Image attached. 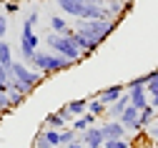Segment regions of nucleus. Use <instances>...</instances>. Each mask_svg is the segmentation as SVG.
Here are the masks:
<instances>
[{
    "mask_svg": "<svg viewBox=\"0 0 158 148\" xmlns=\"http://www.w3.org/2000/svg\"><path fill=\"white\" fill-rule=\"evenodd\" d=\"M118 23L121 20H108V18H95V20H85V18H73V28L75 30H81V33H85L90 40H95L98 45L103 43V40L118 28Z\"/></svg>",
    "mask_w": 158,
    "mask_h": 148,
    "instance_id": "1",
    "label": "nucleus"
},
{
    "mask_svg": "<svg viewBox=\"0 0 158 148\" xmlns=\"http://www.w3.org/2000/svg\"><path fill=\"white\" fill-rule=\"evenodd\" d=\"M43 43L48 45V50H50V53L65 55V58H70L73 63H81V60H83V53L75 48V43H73L68 35H60V33H53V30H50V33L45 35Z\"/></svg>",
    "mask_w": 158,
    "mask_h": 148,
    "instance_id": "2",
    "label": "nucleus"
},
{
    "mask_svg": "<svg viewBox=\"0 0 158 148\" xmlns=\"http://www.w3.org/2000/svg\"><path fill=\"white\" fill-rule=\"evenodd\" d=\"M10 78H18V80L28 83L30 88H38V86H40V80H43V73L33 70L28 63H15V60H13V66H10Z\"/></svg>",
    "mask_w": 158,
    "mask_h": 148,
    "instance_id": "3",
    "label": "nucleus"
},
{
    "mask_svg": "<svg viewBox=\"0 0 158 148\" xmlns=\"http://www.w3.org/2000/svg\"><path fill=\"white\" fill-rule=\"evenodd\" d=\"M38 45H40V38L33 30H20V58H23V63H30Z\"/></svg>",
    "mask_w": 158,
    "mask_h": 148,
    "instance_id": "4",
    "label": "nucleus"
},
{
    "mask_svg": "<svg viewBox=\"0 0 158 148\" xmlns=\"http://www.w3.org/2000/svg\"><path fill=\"white\" fill-rule=\"evenodd\" d=\"M126 91H128L131 105H135L138 111L148 105V91H146V86H135V83H126Z\"/></svg>",
    "mask_w": 158,
    "mask_h": 148,
    "instance_id": "5",
    "label": "nucleus"
},
{
    "mask_svg": "<svg viewBox=\"0 0 158 148\" xmlns=\"http://www.w3.org/2000/svg\"><path fill=\"white\" fill-rule=\"evenodd\" d=\"M55 5L60 8L63 15H70V18H83L85 13V0H55Z\"/></svg>",
    "mask_w": 158,
    "mask_h": 148,
    "instance_id": "6",
    "label": "nucleus"
},
{
    "mask_svg": "<svg viewBox=\"0 0 158 148\" xmlns=\"http://www.w3.org/2000/svg\"><path fill=\"white\" fill-rule=\"evenodd\" d=\"M28 66H30L33 70H38V73H43V75H53V68H50V50H48V53L35 50Z\"/></svg>",
    "mask_w": 158,
    "mask_h": 148,
    "instance_id": "7",
    "label": "nucleus"
},
{
    "mask_svg": "<svg viewBox=\"0 0 158 148\" xmlns=\"http://www.w3.org/2000/svg\"><path fill=\"white\" fill-rule=\"evenodd\" d=\"M98 128H101V133H103V138L108 141V138H126V125L118 121V118H113V121H108V123H101L98 125Z\"/></svg>",
    "mask_w": 158,
    "mask_h": 148,
    "instance_id": "8",
    "label": "nucleus"
},
{
    "mask_svg": "<svg viewBox=\"0 0 158 148\" xmlns=\"http://www.w3.org/2000/svg\"><path fill=\"white\" fill-rule=\"evenodd\" d=\"M103 133H101V128H98V123L95 125H90V128H85L83 133H81V143L85 146V148H101L103 146Z\"/></svg>",
    "mask_w": 158,
    "mask_h": 148,
    "instance_id": "9",
    "label": "nucleus"
},
{
    "mask_svg": "<svg viewBox=\"0 0 158 148\" xmlns=\"http://www.w3.org/2000/svg\"><path fill=\"white\" fill-rule=\"evenodd\" d=\"M138 113H141V111H138L135 105H131V103H128V108L121 113V118H118V121H121V123L126 125V131H128V133L141 131V123H138Z\"/></svg>",
    "mask_w": 158,
    "mask_h": 148,
    "instance_id": "10",
    "label": "nucleus"
},
{
    "mask_svg": "<svg viewBox=\"0 0 158 148\" xmlns=\"http://www.w3.org/2000/svg\"><path fill=\"white\" fill-rule=\"evenodd\" d=\"M126 93V83H113V86H108V88H103V91H98V98H101L106 105H110V103H115L118 98H121Z\"/></svg>",
    "mask_w": 158,
    "mask_h": 148,
    "instance_id": "11",
    "label": "nucleus"
},
{
    "mask_svg": "<svg viewBox=\"0 0 158 148\" xmlns=\"http://www.w3.org/2000/svg\"><path fill=\"white\" fill-rule=\"evenodd\" d=\"M128 103H131V98H128V91H126V93H123L121 98H118L115 103H110L108 108H106V116H108L110 121H113V118H121V113L128 108Z\"/></svg>",
    "mask_w": 158,
    "mask_h": 148,
    "instance_id": "12",
    "label": "nucleus"
},
{
    "mask_svg": "<svg viewBox=\"0 0 158 148\" xmlns=\"http://www.w3.org/2000/svg\"><path fill=\"white\" fill-rule=\"evenodd\" d=\"M156 113H158V108H153V105L141 108V113H138V123H141V128H148V125L156 123Z\"/></svg>",
    "mask_w": 158,
    "mask_h": 148,
    "instance_id": "13",
    "label": "nucleus"
},
{
    "mask_svg": "<svg viewBox=\"0 0 158 148\" xmlns=\"http://www.w3.org/2000/svg\"><path fill=\"white\" fill-rule=\"evenodd\" d=\"M43 125H45V128H55V131H60V128H65V125H68V121L55 111V113H48V116H45Z\"/></svg>",
    "mask_w": 158,
    "mask_h": 148,
    "instance_id": "14",
    "label": "nucleus"
},
{
    "mask_svg": "<svg viewBox=\"0 0 158 148\" xmlns=\"http://www.w3.org/2000/svg\"><path fill=\"white\" fill-rule=\"evenodd\" d=\"M68 28H70V23L65 20V15H50V30H53V33L65 35V33H68Z\"/></svg>",
    "mask_w": 158,
    "mask_h": 148,
    "instance_id": "15",
    "label": "nucleus"
},
{
    "mask_svg": "<svg viewBox=\"0 0 158 148\" xmlns=\"http://www.w3.org/2000/svg\"><path fill=\"white\" fill-rule=\"evenodd\" d=\"M65 105H68V111L73 113V118L83 116V113L88 111V100H85V98H75V100H70V103H65Z\"/></svg>",
    "mask_w": 158,
    "mask_h": 148,
    "instance_id": "16",
    "label": "nucleus"
},
{
    "mask_svg": "<svg viewBox=\"0 0 158 148\" xmlns=\"http://www.w3.org/2000/svg\"><path fill=\"white\" fill-rule=\"evenodd\" d=\"M8 91H15V93H23V95L28 98V95H30V93H33L35 88H30L28 83H23V80H18V78H10V80H8Z\"/></svg>",
    "mask_w": 158,
    "mask_h": 148,
    "instance_id": "17",
    "label": "nucleus"
},
{
    "mask_svg": "<svg viewBox=\"0 0 158 148\" xmlns=\"http://www.w3.org/2000/svg\"><path fill=\"white\" fill-rule=\"evenodd\" d=\"M0 63L10 70V66H13V50H10V45L5 43L3 38H0Z\"/></svg>",
    "mask_w": 158,
    "mask_h": 148,
    "instance_id": "18",
    "label": "nucleus"
},
{
    "mask_svg": "<svg viewBox=\"0 0 158 148\" xmlns=\"http://www.w3.org/2000/svg\"><path fill=\"white\" fill-rule=\"evenodd\" d=\"M106 108H108V105H106L101 98H98V95L88 100V111H90L93 116H98V118H101V116H106Z\"/></svg>",
    "mask_w": 158,
    "mask_h": 148,
    "instance_id": "19",
    "label": "nucleus"
},
{
    "mask_svg": "<svg viewBox=\"0 0 158 148\" xmlns=\"http://www.w3.org/2000/svg\"><path fill=\"white\" fill-rule=\"evenodd\" d=\"M40 133L45 136V141H48L53 148H58V146H60V131H55V128H45V125H43V128H40Z\"/></svg>",
    "mask_w": 158,
    "mask_h": 148,
    "instance_id": "20",
    "label": "nucleus"
},
{
    "mask_svg": "<svg viewBox=\"0 0 158 148\" xmlns=\"http://www.w3.org/2000/svg\"><path fill=\"white\" fill-rule=\"evenodd\" d=\"M146 91H148V95L158 91V68H153L151 73H146Z\"/></svg>",
    "mask_w": 158,
    "mask_h": 148,
    "instance_id": "21",
    "label": "nucleus"
},
{
    "mask_svg": "<svg viewBox=\"0 0 158 148\" xmlns=\"http://www.w3.org/2000/svg\"><path fill=\"white\" fill-rule=\"evenodd\" d=\"M75 131H73V125H65V128H60V146H68V143H73L75 141Z\"/></svg>",
    "mask_w": 158,
    "mask_h": 148,
    "instance_id": "22",
    "label": "nucleus"
},
{
    "mask_svg": "<svg viewBox=\"0 0 158 148\" xmlns=\"http://www.w3.org/2000/svg\"><path fill=\"white\" fill-rule=\"evenodd\" d=\"M38 20H40V13H38V10L28 13V18L23 20V30H33V28L38 25Z\"/></svg>",
    "mask_w": 158,
    "mask_h": 148,
    "instance_id": "23",
    "label": "nucleus"
},
{
    "mask_svg": "<svg viewBox=\"0 0 158 148\" xmlns=\"http://www.w3.org/2000/svg\"><path fill=\"white\" fill-rule=\"evenodd\" d=\"M103 146L106 148H131V143L126 138H108V141H103Z\"/></svg>",
    "mask_w": 158,
    "mask_h": 148,
    "instance_id": "24",
    "label": "nucleus"
},
{
    "mask_svg": "<svg viewBox=\"0 0 158 148\" xmlns=\"http://www.w3.org/2000/svg\"><path fill=\"white\" fill-rule=\"evenodd\" d=\"M8 98H10V108H18V105H23V100H25L23 93H15V91H8Z\"/></svg>",
    "mask_w": 158,
    "mask_h": 148,
    "instance_id": "25",
    "label": "nucleus"
},
{
    "mask_svg": "<svg viewBox=\"0 0 158 148\" xmlns=\"http://www.w3.org/2000/svg\"><path fill=\"white\" fill-rule=\"evenodd\" d=\"M8 80H10V70L0 63V91H8Z\"/></svg>",
    "mask_w": 158,
    "mask_h": 148,
    "instance_id": "26",
    "label": "nucleus"
},
{
    "mask_svg": "<svg viewBox=\"0 0 158 148\" xmlns=\"http://www.w3.org/2000/svg\"><path fill=\"white\" fill-rule=\"evenodd\" d=\"M33 146H35V148H53V146L45 141V136H43L40 131H38V136H35V143H33Z\"/></svg>",
    "mask_w": 158,
    "mask_h": 148,
    "instance_id": "27",
    "label": "nucleus"
},
{
    "mask_svg": "<svg viewBox=\"0 0 158 148\" xmlns=\"http://www.w3.org/2000/svg\"><path fill=\"white\" fill-rule=\"evenodd\" d=\"M18 10H20V3H15V0H8V3H5V13L8 15H15Z\"/></svg>",
    "mask_w": 158,
    "mask_h": 148,
    "instance_id": "28",
    "label": "nucleus"
},
{
    "mask_svg": "<svg viewBox=\"0 0 158 148\" xmlns=\"http://www.w3.org/2000/svg\"><path fill=\"white\" fill-rule=\"evenodd\" d=\"M0 108L8 111L10 108V98H8V91H0Z\"/></svg>",
    "mask_w": 158,
    "mask_h": 148,
    "instance_id": "29",
    "label": "nucleus"
},
{
    "mask_svg": "<svg viewBox=\"0 0 158 148\" xmlns=\"http://www.w3.org/2000/svg\"><path fill=\"white\" fill-rule=\"evenodd\" d=\"M8 33V15H0V38H5Z\"/></svg>",
    "mask_w": 158,
    "mask_h": 148,
    "instance_id": "30",
    "label": "nucleus"
},
{
    "mask_svg": "<svg viewBox=\"0 0 158 148\" xmlns=\"http://www.w3.org/2000/svg\"><path fill=\"white\" fill-rule=\"evenodd\" d=\"M148 105H153V108H158V91L148 95Z\"/></svg>",
    "mask_w": 158,
    "mask_h": 148,
    "instance_id": "31",
    "label": "nucleus"
},
{
    "mask_svg": "<svg viewBox=\"0 0 158 148\" xmlns=\"http://www.w3.org/2000/svg\"><path fill=\"white\" fill-rule=\"evenodd\" d=\"M148 136L151 138H158V125H148Z\"/></svg>",
    "mask_w": 158,
    "mask_h": 148,
    "instance_id": "32",
    "label": "nucleus"
},
{
    "mask_svg": "<svg viewBox=\"0 0 158 148\" xmlns=\"http://www.w3.org/2000/svg\"><path fill=\"white\" fill-rule=\"evenodd\" d=\"M131 83H135V86H146V75H138V78H133Z\"/></svg>",
    "mask_w": 158,
    "mask_h": 148,
    "instance_id": "33",
    "label": "nucleus"
},
{
    "mask_svg": "<svg viewBox=\"0 0 158 148\" xmlns=\"http://www.w3.org/2000/svg\"><path fill=\"white\" fill-rule=\"evenodd\" d=\"M3 116H5V111H3V108H0V118H3Z\"/></svg>",
    "mask_w": 158,
    "mask_h": 148,
    "instance_id": "34",
    "label": "nucleus"
},
{
    "mask_svg": "<svg viewBox=\"0 0 158 148\" xmlns=\"http://www.w3.org/2000/svg\"><path fill=\"white\" fill-rule=\"evenodd\" d=\"M58 148H68V146H58Z\"/></svg>",
    "mask_w": 158,
    "mask_h": 148,
    "instance_id": "35",
    "label": "nucleus"
},
{
    "mask_svg": "<svg viewBox=\"0 0 158 148\" xmlns=\"http://www.w3.org/2000/svg\"><path fill=\"white\" fill-rule=\"evenodd\" d=\"M101 148H106V146H101Z\"/></svg>",
    "mask_w": 158,
    "mask_h": 148,
    "instance_id": "36",
    "label": "nucleus"
},
{
    "mask_svg": "<svg viewBox=\"0 0 158 148\" xmlns=\"http://www.w3.org/2000/svg\"><path fill=\"white\" fill-rule=\"evenodd\" d=\"M33 148H35V146H33Z\"/></svg>",
    "mask_w": 158,
    "mask_h": 148,
    "instance_id": "37",
    "label": "nucleus"
}]
</instances>
